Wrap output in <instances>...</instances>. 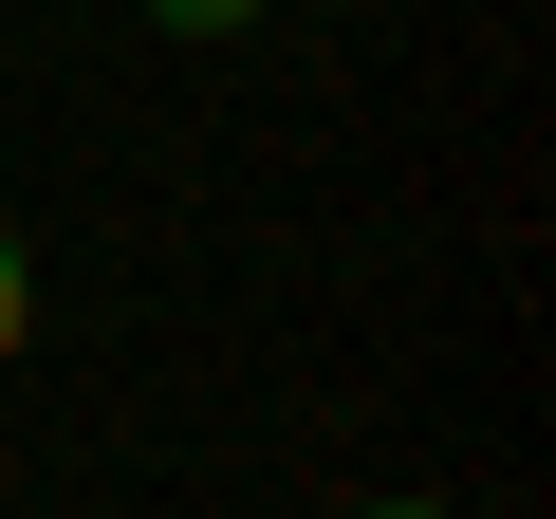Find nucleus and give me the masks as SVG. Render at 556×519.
I'll return each mask as SVG.
<instances>
[{"label": "nucleus", "instance_id": "obj_1", "mask_svg": "<svg viewBox=\"0 0 556 519\" xmlns=\"http://www.w3.org/2000/svg\"><path fill=\"white\" fill-rule=\"evenodd\" d=\"M38 334V279H20V223H0V353Z\"/></svg>", "mask_w": 556, "mask_h": 519}, {"label": "nucleus", "instance_id": "obj_2", "mask_svg": "<svg viewBox=\"0 0 556 519\" xmlns=\"http://www.w3.org/2000/svg\"><path fill=\"white\" fill-rule=\"evenodd\" d=\"M149 20H167V38H241L260 0H149Z\"/></svg>", "mask_w": 556, "mask_h": 519}, {"label": "nucleus", "instance_id": "obj_3", "mask_svg": "<svg viewBox=\"0 0 556 519\" xmlns=\"http://www.w3.org/2000/svg\"><path fill=\"white\" fill-rule=\"evenodd\" d=\"M353 519H445V501H353Z\"/></svg>", "mask_w": 556, "mask_h": 519}]
</instances>
